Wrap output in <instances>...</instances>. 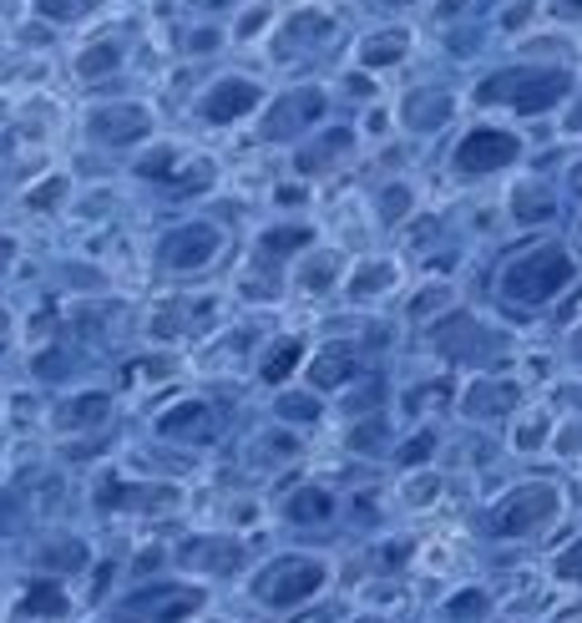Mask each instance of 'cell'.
<instances>
[{
  "label": "cell",
  "mask_w": 582,
  "mask_h": 623,
  "mask_svg": "<svg viewBox=\"0 0 582 623\" xmlns=\"http://www.w3.org/2000/svg\"><path fill=\"white\" fill-rule=\"evenodd\" d=\"M476 107H501L511 117H547L562 102H572V72L558 61H517V66H497L471 86Z\"/></svg>",
  "instance_id": "6da1fadb"
},
{
  "label": "cell",
  "mask_w": 582,
  "mask_h": 623,
  "mask_svg": "<svg viewBox=\"0 0 582 623\" xmlns=\"http://www.w3.org/2000/svg\"><path fill=\"white\" fill-rule=\"evenodd\" d=\"M578 274H582L578 253L558 239H542V243H532V249L511 253L497 289H501V300L517 304V310H547V304L562 300V294L578 284Z\"/></svg>",
  "instance_id": "7a4b0ae2"
},
{
  "label": "cell",
  "mask_w": 582,
  "mask_h": 623,
  "mask_svg": "<svg viewBox=\"0 0 582 623\" xmlns=\"http://www.w3.org/2000/svg\"><path fill=\"white\" fill-rule=\"evenodd\" d=\"M263 143H304L310 133H320L330 122V92L320 82H294L284 92L269 96V107L259 112Z\"/></svg>",
  "instance_id": "3957f363"
},
{
  "label": "cell",
  "mask_w": 582,
  "mask_h": 623,
  "mask_svg": "<svg viewBox=\"0 0 582 623\" xmlns=\"http://www.w3.org/2000/svg\"><path fill=\"white\" fill-rule=\"evenodd\" d=\"M324 583H330V563H324V558L284 552V558H273L269 568L253 573V599H259L263 609H294V603L314 599Z\"/></svg>",
  "instance_id": "277c9868"
},
{
  "label": "cell",
  "mask_w": 582,
  "mask_h": 623,
  "mask_svg": "<svg viewBox=\"0 0 582 623\" xmlns=\"http://www.w3.org/2000/svg\"><path fill=\"white\" fill-rule=\"evenodd\" d=\"M562 512V491L552 481H522L491 507V538H532L552 528Z\"/></svg>",
  "instance_id": "5b68a950"
},
{
  "label": "cell",
  "mask_w": 582,
  "mask_h": 623,
  "mask_svg": "<svg viewBox=\"0 0 582 623\" xmlns=\"http://www.w3.org/2000/svg\"><path fill=\"white\" fill-rule=\"evenodd\" d=\"M511 163H522V137L501 122H476L451 147V168L461 178H491V173H507Z\"/></svg>",
  "instance_id": "8992f818"
},
{
  "label": "cell",
  "mask_w": 582,
  "mask_h": 623,
  "mask_svg": "<svg viewBox=\"0 0 582 623\" xmlns=\"http://www.w3.org/2000/svg\"><path fill=\"white\" fill-rule=\"evenodd\" d=\"M263 107H269V92H263V82H259V76H249V72L214 76V82L198 92V102H193L198 122H208V127H233V122H249V117H259Z\"/></svg>",
  "instance_id": "52a82bcc"
},
{
  "label": "cell",
  "mask_w": 582,
  "mask_h": 623,
  "mask_svg": "<svg viewBox=\"0 0 582 623\" xmlns=\"http://www.w3.org/2000/svg\"><path fill=\"white\" fill-rule=\"evenodd\" d=\"M224 253V228L208 224V218H188V224L167 228L157 239V264L167 274H202Z\"/></svg>",
  "instance_id": "ba28073f"
},
{
  "label": "cell",
  "mask_w": 582,
  "mask_h": 623,
  "mask_svg": "<svg viewBox=\"0 0 582 623\" xmlns=\"http://www.w3.org/2000/svg\"><path fill=\"white\" fill-rule=\"evenodd\" d=\"M137 178L147 183H173L178 193H193V188H214V163L178 143H153L137 163Z\"/></svg>",
  "instance_id": "9c48e42d"
},
{
  "label": "cell",
  "mask_w": 582,
  "mask_h": 623,
  "mask_svg": "<svg viewBox=\"0 0 582 623\" xmlns=\"http://www.w3.org/2000/svg\"><path fill=\"white\" fill-rule=\"evenodd\" d=\"M456 107H461V96L451 92V86L440 82H416L410 92L395 102V117H401L405 133L416 137H430V133H446L456 122Z\"/></svg>",
  "instance_id": "30bf717a"
},
{
  "label": "cell",
  "mask_w": 582,
  "mask_h": 623,
  "mask_svg": "<svg viewBox=\"0 0 582 623\" xmlns=\"http://www.w3.org/2000/svg\"><path fill=\"white\" fill-rule=\"evenodd\" d=\"M198 609H202V588L157 583V588L132 593V599L122 603V619L127 623H188V619H198Z\"/></svg>",
  "instance_id": "8fae6325"
},
{
  "label": "cell",
  "mask_w": 582,
  "mask_h": 623,
  "mask_svg": "<svg viewBox=\"0 0 582 623\" xmlns=\"http://www.w3.org/2000/svg\"><path fill=\"white\" fill-rule=\"evenodd\" d=\"M86 133L102 147H137L153 137V112L143 102H102L86 112Z\"/></svg>",
  "instance_id": "7c38bea8"
},
{
  "label": "cell",
  "mask_w": 582,
  "mask_h": 623,
  "mask_svg": "<svg viewBox=\"0 0 582 623\" xmlns=\"http://www.w3.org/2000/svg\"><path fill=\"white\" fill-rule=\"evenodd\" d=\"M355 143H360L355 127H345V122H324L320 133H310L304 143L294 147V173H299V183H304V178H324V173H334L340 163H350Z\"/></svg>",
  "instance_id": "4fadbf2b"
},
{
  "label": "cell",
  "mask_w": 582,
  "mask_h": 623,
  "mask_svg": "<svg viewBox=\"0 0 582 623\" xmlns=\"http://www.w3.org/2000/svg\"><path fill=\"white\" fill-rule=\"evenodd\" d=\"M410 51H416V31L405 21H381L375 31H365L355 41V66H365V72H395V66L410 61Z\"/></svg>",
  "instance_id": "5bb4252c"
},
{
  "label": "cell",
  "mask_w": 582,
  "mask_h": 623,
  "mask_svg": "<svg viewBox=\"0 0 582 623\" xmlns=\"http://www.w3.org/2000/svg\"><path fill=\"white\" fill-rule=\"evenodd\" d=\"M273 37L284 41V46H294V51H324L334 37H340V21H334V11H324V6H294V11L279 15L269 41Z\"/></svg>",
  "instance_id": "9a60e30c"
},
{
  "label": "cell",
  "mask_w": 582,
  "mask_h": 623,
  "mask_svg": "<svg viewBox=\"0 0 582 623\" xmlns=\"http://www.w3.org/2000/svg\"><path fill=\"white\" fill-rule=\"evenodd\" d=\"M96 507L102 512H157V507H178V491L157 487V481H122V477H102L96 481Z\"/></svg>",
  "instance_id": "2e32d148"
},
{
  "label": "cell",
  "mask_w": 582,
  "mask_h": 623,
  "mask_svg": "<svg viewBox=\"0 0 582 623\" xmlns=\"http://www.w3.org/2000/svg\"><path fill=\"white\" fill-rule=\"evenodd\" d=\"M183 563L198 568V573H238L243 568V542L233 538V532H198V538L183 542Z\"/></svg>",
  "instance_id": "e0dca14e"
},
{
  "label": "cell",
  "mask_w": 582,
  "mask_h": 623,
  "mask_svg": "<svg viewBox=\"0 0 582 623\" xmlns=\"http://www.w3.org/2000/svg\"><path fill=\"white\" fill-rule=\"evenodd\" d=\"M304 371H310V385L324 396V391H350V385L365 375V365H360V350L340 340V345L314 350V360L304 365Z\"/></svg>",
  "instance_id": "ac0fdd59"
},
{
  "label": "cell",
  "mask_w": 582,
  "mask_h": 623,
  "mask_svg": "<svg viewBox=\"0 0 582 623\" xmlns=\"http://www.w3.org/2000/svg\"><path fill=\"white\" fill-rule=\"evenodd\" d=\"M345 253H334L324 249V243H314L310 253H299V264H294V284L299 294H310V300H320V294H330V289H345Z\"/></svg>",
  "instance_id": "d6986e66"
},
{
  "label": "cell",
  "mask_w": 582,
  "mask_h": 623,
  "mask_svg": "<svg viewBox=\"0 0 582 623\" xmlns=\"http://www.w3.org/2000/svg\"><path fill=\"white\" fill-rule=\"evenodd\" d=\"M522 406V385L517 381H501V375H481V381L466 385L461 411L471 420H491V416H507V411Z\"/></svg>",
  "instance_id": "ffe728a7"
},
{
  "label": "cell",
  "mask_w": 582,
  "mask_h": 623,
  "mask_svg": "<svg viewBox=\"0 0 582 623\" xmlns=\"http://www.w3.org/2000/svg\"><path fill=\"white\" fill-rule=\"evenodd\" d=\"M72 66H76V76L82 82H107L112 72H122L127 66V41L122 37H92V41H82V51L72 56Z\"/></svg>",
  "instance_id": "44dd1931"
},
{
  "label": "cell",
  "mask_w": 582,
  "mask_h": 623,
  "mask_svg": "<svg viewBox=\"0 0 582 623\" xmlns=\"http://www.w3.org/2000/svg\"><path fill=\"white\" fill-rule=\"evenodd\" d=\"M395 284H401V264H395V259H360V264L345 274V294L360 304L391 294Z\"/></svg>",
  "instance_id": "7402d4cb"
},
{
  "label": "cell",
  "mask_w": 582,
  "mask_h": 623,
  "mask_svg": "<svg viewBox=\"0 0 582 623\" xmlns=\"http://www.w3.org/2000/svg\"><path fill=\"white\" fill-rule=\"evenodd\" d=\"M112 420V396L107 391H76L72 401H61L56 426L61 432H96Z\"/></svg>",
  "instance_id": "603a6c76"
},
{
  "label": "cell",
  "mask_w": 582,
  "mask_h": 623,
  "mask_svg": "<svg viewBox=\"0 0 582 623\" xmlns=\"http://www.w3.org/2000/svg\"><path fill=\"white\" fill-rule=\"evenodd\" d=\"M299 365H310V355H304V340L299 335H284L273 340V345H263L259 355V381L263 385H289L299 375Z\"/></svg>",
  "instance_id": "cb8c5ba5"
},
{
  "label": "cell",
  "mask_w": 582,
  "mask_h": 623,
  "mask_svg": "<svg viewBox=\"0 0 582 623\" xmlns=\"http://www.w3.org/2000/svg\"><path fill=\"white\" fill-rule=\"evenodd\" d=\"M314 228L304 224H279V228H263L259 233V259L263 264H284V259H299V253L314 249Z\"/></svg>",
  "instance_id": "d4e9b609"
},
{
  "label": "cell",
  "mask_w": 582,
  "mask_h": 623,
  "mask_svg": "<svg viewBox=\"0 0 582 623\" xmlns=\"http://www.w3.org/2000/svg\"><path fill=\"white\" fill-rule=\"evenodd\" d=\"M507 208H511V218H517V224H552V218H558V193L547 188V183L527 178V183H517V188H511Z\"/></svg>",
  "instance_id": "484cf974"
},
{
  "label": "cell",
  "mask_w": 582,
  "mask_h": 623,
  "mask_svg": "<svg viewBox=\"0 0 582 623\" xmlns=\"http://www.w3.org/2000/svg\"><path fill=\"white\" fill-rule=\"evenodd\" d=\"M334 491L320 487V481H304V487L289 491V502H284V517L289 522H299V528H314V522H330L334 517Z\"/></svg>",
  "instance_id": "4316f807"
},
{
  "label": "cell",
  "mask_w": 582,
  "mask_h": 623,
  "mask_svg": "<svg viewBox=\"0 0 582 623\" xmlns=\"http://www.w3.org/2000/svg\"><path fill=\"white\" fill-rule=\"evenodd\" d=\"M208 420H214V411L202 406V401H178L173 411L157 416V436H167V442H193V436L208 432Z\"/></svg>",
  "instance_id": "83f0119b"
},
{
  "label": "cell",
  "mask_w": 582,
  "mask_h": 623,
  "mask_svg": "<svg viewBox=\"0 0 582 623\" xmlns=\"http://www.w3.org/2000/svg\"><path fill=\"white\" fill-rule=\"evenodd\" d=\"M324 416V401L320 391H279V401H273V420H284V426H320Z\"/></svg>",
  "instance_id": "f1b7e54d"
},
{
  "label": "cell",
  "mask_w": 582,
  "mask_h": 623,
  "mask_svg": "<svg viewBox=\"0 0 582 623\" xmlns=\"http://www.w3.org/2000/svg\"><path fill=\"white\" fill-rule=\"evenodd\" d=\"M21 613L61 619V613H72V599H66V588H61L56 578H37V583H25V593H21Z\"/></svg>",
  "instance_id": "f546056e"
},
{
  "label": "cell",
  "mask_w": 582,
  "mask_h": 623,
  "mask_svg": "<svg viewBox=\"0 0 582 623\" xmlns=\"http://www.w3.org/2000/svg\"><path fill=\"white\" fill-rule=\"evenodd\" d=\"M228 41H233V25L228 21H202V15H193V25L183 31V51H188V56H218Z\"/></svg>",
  "instance_id": "4dcf8cb0"
},
{
  "label": "cell",
  "mask_w": 582,
  "mask_h": 623,
  "mask_svg": "<svg viewBox=\"0 0 582 623\" xmlns=\"http://www.w3.org/2000/svg\"><path fill=\"white\" fill-rule=\"evenodd\" d=\"M410 214H416V188H410V183H385L381 198H375V218H381L385 228H395Z\"/></svg>",
  "instance_id": "1f68e13d"
},
{
  "label": "cell",
  "mask_w": 582,
  "mask_h": 623,
  "mask_svg": "<svg viewBox=\"0 0 582 623\" xmlns=\"http://www.w3.org/2000/svg\"><path fill=\"white\" fill-rule=\"evenodd\" d=\"M92 11H96V0H31V15H37V21H46L51 31L86 21Z\"/></svg>",
  "instance_id": "d6a6232c"
},
{
  "label": "cell",
  "mask_w": 582,
  "mask_h": 623,
  "mask_svg": "<svg viewBox=\"0 0 582 623\" xmlns=\"http://www.w3.org/2000/svg\"><path fill=\"white\" fill-rule=\"evenodd\" d=\"M385 442H391V420L375 411V416H360L355 426H350V451H360V456H381L385 451Z\"/></svg>",
  "instance_id": "836d02e7"
},
{
  "label": "cell",
  "mask_w": 582,
  "mask_h": 623,
  "mask_svg": "<svg viewBox=\"0 0 582 623\" xmlns=\"http://www.w3.org/2000/svg\"><path fill=\"white\" fill-rule=\"evenodd\" d=\"M273 25H279L273 0H249V6L233 15V41H259L263 31H273Z\"/></svg>",
  "instance_id": "e575fe53"
},
{
  "label": "cell",
  "mask_w": 582,
  "mask_h": 623,
  "mask_svg": "<svg viewBox=\"0 0 582 623\" xmlns=\"http://www.w3.org/2000/svg\"><path fill=\"white\" fill-rule=\"evenodd\" d=\"M511 446H517V451H542V446H552V416H547V411H527V416H517V426H511Z\"/></svg>",
  "instance_id": "d590c367"
},
{
  "label": "cell",
  "mask_w": 582,
  "mask_h": 623,
  "mask_svg": "<svg viewBox=\"0 0 582 623\" xmlns=\"http://www.w3.org/2000/svg\"><path fill=\"white\" fill-rule=\"evenodd\" d=\"M381 396H385V381L381 375H370V381H355L345 391V416L360 420V416H375L381 411Z\"/></svg>",
  "instance_id": "8d00e7d4"
},
{
  "label": "cell",
  "mask_w": 582,
  "mask_h": 623,
  "mask_svg": "<svg viewBox=\"0 0 582 623\" xmlns=\"http://www.w3.org/2000/svg\"><path fill=\"white\" fill-rule=\"evenodd\" d=\"M487 609H491V599L481 593V588H461V593L446 603V619L451 623H481L487 619Z\"/></svg>",
  "instance_id": "74e56055"
},
{
  "label": "cell",
  "mask_w": 582,
  "mask_h": 623,
  "mask_svg": "<svg viewBox=\"0 0 582 623\" xmlns=\"http://www.w3.org/2000/svg\"><path fill=\"white\" fill-rule=\"evenodd\" d=\"M72 193V183H66V173H51V178H41L37 188H25V208H37V214H46V208H56L61 198Z\"/></svg>",
  "instance_id": "f35d334b"
},
{
  "label": "cell",
  "mask_w": 582,
  "mask_h": 623,
  "mask_svg": "<svg viewBox=\"0 0 582 623\" xmlns=\"http://www.w3.org/2000/svg\"><path fill=\"white\" fill-rule=\"evenodd\" d=\"M532 15H542V0H501L497 11V31H522V25H532Z\"/></svg>",
  "instance_id": "ab89813d"
},
{
  "label": "cell",
  "mask_w": 582,
  "mask_h": 623,
  "mask_svg": "<svg viewBox=\"0 0 582 623\" xmlns=\"http://www.w3.org/2000/svg\"><path fill=\"white\" fill-rule=\"evenodd\" d=\"M430 456H436V432L426 426V432H416L401 451H395V461H401V467H426Z\"/></svg>",
  "instance_id": "60d3db41"
},
{
  "label": "cell",
  "mask_w": 582,
  "mask_h": 623,
  "mask_svg": "<svg viewBox=\"0 0 582 623\" xmlns=\"http://www.w3.org/2000/svg\"><path fill=\"white\" fill-rule=\"evenodd\" d=\"M249 0H188V11L202 15V21H233Z\"/></svg>",
  "instance_id": "b9f144b4"
},
{
  "label": "cell",
  "mask_w": 582,
  "mask_h": 623,
  "mask_svg": "<svg viewBox=\"0 0 582 623\" xmlns=\"http://www.w3.org/2000/svg\"><path fill=\"white\" fill-rule=\"evenodd\" d=\"M440 497V477L436 471H416V477H410V487H405V502L410 507H426V502H436Z\"/></svg>",
  "instance_id": "7bdbcfd3"
},
{
  "label": "cell",
  "mask_w": 582,
  "mask_h": 623,
  "mask_svg": "<svg viewBox=\"0 0 582 623\" xmlns=\"http://www.w3.org/2000/svg\"><path fill=\"white\" fill-rule=\"evenodd\" d=\"M440 304H451V289H446V284L420 289L416 300H410V320H426V314H430V310H440Z\"/></svg>",
  "instance_id": "ee69618b"
},
{
  "label": "cell",
  "mask_w": 582,
  "mask_h": 623,
  "mask_svg": "<svg viewBox=\"0 0 582 623\" xmlns=\"http://www.w3.org/2000/svg\"><path fill=\"white\" fill-rule=\"evenodd\" d=\"M46 563H66L72 573H82V563H86V542H72V538L56 542V548L46 552Z\"/></svg>",
  "instance_id": "f6af8a7d"
},
{
  "label": "cell",
  "mask_w": 582,
  "mask_h": 623,
  "mask_svg": "<svg viewBox=\"0 0 582 623\" xmlns=\"http://www.w3.org/2000/svg\"><path fill=\"white\" fill-rule=\"evenodd\" d=\"M360 6H365V11H375L381 21H405V15L416 11L420 0H360Z\"/></svg>",
  "instance_id": "bcb514c9"
},
{
  "label": "cell",
  "mask_w": 582,
  "mask_h": 623,
  "mask_svg": "<svg viewBox=\"0 0 582 623\" xmlns=\"http://www.w3.org/2000/svg\"><path fill=\"white\" fill-rule=\"evenodd\" d=\"M552 451H562V456H578L582 451V420H568V426H558V432H552Z\"/></svg>",
  "instance_id": "7dc6e473"
},
{
  "label": "cell",
  "mask_w": 582,
  "mask_h": 623,
  "mask_svg": "<svg viewBox=\"0 0 582 623\" xmlns=\"http://www.w3.org/2000/svg\"><path fill=\"white\" fill-rule=\"evenodd\" d=\"M542 11L552 21H568V25H582V0H542Z\"/></svg>",
  "instance_id": "c3c4849f"
},
{
  "label": "cell",
  "mask_w": 582,
  "mask_h": 623,
  "mask_svg": "<svg viewBox=\"0 0 582 623\" xmlns=\"http://www.w3.org/2000/svg\"><path fill=\"white\" fill-rule=\"evenodd\" d=\"M345 92L350 96H375V72H365V66H350V72H345Z\"/></svg>",
  "instance_id": "681fc988"
},
{
  "label": "cell",
  "mask_w": 582,
  "mask_h": 623,
  "mask_svg": "<svg viewBox=\"0 0 582 623\" xmlns=\"http://www.w3.org/2000/svg\"><path fill=\"white\" fill-rule=\"evenodd\" d=\"M430 11H436V21H446V25H451V21H461V15L471 11V0H436Z\"/></svg>",
  "instance_id": "f907efd6"
},
{
  "label": "cell",
  "mask_w": 582,
  "mask_h": 623,
  "mask_svg": "<svg viewBox=\"0 0 582 623\" xmlns=\"http://www.w3.org/2000/svg\"><path fill=\"white\" fill-rule=\"evenodd\" d=\"M15 253H21V243L11 239V233H0V274H11V264H15Z\"/></svg>",
  "instance_id": "816d5d0a"
},
{
  "label": "cell",
  "mask_w": 582,
  "mask_h": 623,
  "mask_svg": "<svg viewBox=\"0 0 582 623\" xmlns=\"http://www.w3.org/2000/svg\"><path fill=\"white\" fill-rule=\"evenodd\" d=\"M11 345H15V324H11V314L0 310V355H6Z\"/></svg>",
  "instance_id": "f5cc1de1"
},
{
  "label": "cell",
  "mask_w": 582,
  "mask_h": 623,
  "mask_svg": "<svg viewBox=\"0 0 582 623\" xmlns=\"http://www.w3.org/2000/svg\"><path fill=\"white\" fill-rule=\"evenodd\" d=\"M568 193L582 198V163H568Z\"/></svg>",
  "instance_id": "db71d44e"
},
{
  "label": "cell",
  "mask_w": 582,
  "mask_h": 623,
  "mask_svg": "<svg viewBox=\"0 0 582 623\" xmlns=\"http://www.w3.org/2000/svg\"><path fill=\"white\" fill-rule=\"evenodd\" d=\"M568 133H582V102H572V112H568V122H562Z\"/></svg>",
  "instance_id": "11a10c76"
},
{
  "label": "cell",
  "mask_w": 582,
  "mask_h": 623,
  "mask_svg": "<svg viewBox=\"0 0 582 623\" xmlns=\"http://www.w3.org/2000/svg\"><path fill=\"white\" fill-rule=\"evenodd\" d=\"M365 127H370V133H385V127H391V122H385V107H375V112H370V122H365Z\"/></svg>",
  "instance_id": "9f6ffc18"
},
{
  "label": "cell",
  "mask_w": 582,
  "mask_h": 623,
  "mask_svg": "<svg viewBox=\"0 0 582 623\" xmlns=\"http://www.w3.org/2000/svg\"><path fill=\"white\" fill-rule=\"evenodd\" d=\"M562 573H572L582 583V558H572V563H562Z\"/></svg>",
  "instance_id": "6f0895ef"
},
{
  "label": "cell",
  "mask_w": 582,
  "mask_h": 623,
  "mask_svg": "<svg viewBox=\"0 0 582 623\" xmlns=\"http://www.w3.org/2000/svg\"><path fill=\"white\" fill-rule=\"evenodd\" d=\"M578 350H582V335H578Z\"/></svg>",
  "instance_id": "680465c9"
}]
</instances>
